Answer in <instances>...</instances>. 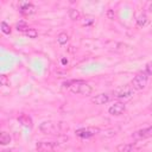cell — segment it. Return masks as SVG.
<instances>
[{
    "instance_id": "cell-14",
    "label": "cell",
    "mask_w": 152,
    "mask_h": 152,
    "mask_svg": "<svg viewBox=\"0 0 152 152\" xmlns=\"http://www.w3.org/2000/svg\"><path fill=\"white\" fill-rule=\"evenodd\" d=\"M57 42H58L59 45H65V44L69 42V36H68V33L61 32V33L57 36Z\"/></svg>"
},
{
    "instance_id": "cell-16",
    "label": "cell",
    "mask_w": 152,
    "mask_h": 152,
    "mask_svg": "<svg viewBox=\"0 0 152 152\" xmlns=\"http://www.w3.org/2000/svg\"><path fill=\"white\" fill-rule=\"evenodd\" d=\"M11 140H12V138L7 132H1V134H0V144L1 145H7L11 142Z\"/></svg>"
},
{
    "instance_id": "cell-5",
    "label": "cell",
    "mask_w": 152,
    "mask_h": 152,
    "mask_svg": "<svg viewBox=\"0 0 152 152\" xmlns=\"http://www.w3.org/2000/svg\"><path fill=\"white\" fill-rule=\"evenodd\" d=\"M18 11L23 15H31V14H34L37 12V7L32 2H27L26 1V2H20Z\"/></svg>"
},
{
    "instance_id": "cell-22",
    "label": "cell",
    "mask_w": 152,
    "mask_h": 152,
    "mask_svg": "<svg viewBox=\"0 0 152 152\" xmlns=\"http://www.w3.org/2000/svg\"><path fill=\"white\" fill-rule=\"evenodd\" d=\"M87 20H84V23H83V25H90V24H93V19L91 18H86Z\"/></svg>"
},
{
    "instance_id": "cell-9",
    "label": "cell",
    "mask_w": 152,
    "mask_h": 152,
    "mask_svg": "<svg viewBox=\"0 0 152 152\" xmlns=\"http://www.w3.org/2000/svg\"><path fill=\"white\" fill-rule=\"evenodd\" d=\"M109 100H110V96L106 93H101V94H97V95L91 97V102L95 103V104H99V106L107 103Z\"/></svg>"
},
{
    "instance_id": "cell-10",
    "label": "cell",
    "mask_w": 152,
    "mask_h": 152,
    "mask_svg": "<svg viewBox=\"0 0 152 152\" xmlns=\"http://www.w3.org/2000/svg\"><path fill=\"white\" fill-rule=\"evenodd\" d=\"M18 121L24 126V127H27V128H31L32 127V119H31V116L30 115H27V114H20L19 116H18Z\"/></svg>"
},
{
    "instance_id": "cell-11",
    "label": "cell",
    "mask_w": 152,
    "mask_h": 152,
    "mask_svg": "<svg viewBox=\"0 0 152 152\" xmlns=\"http://www.w3.org/2000/svg\"><path fill=\"white\" fill-rule=\"evenodd\" d=\"M75 133H76L77 137H80V138H82V139H88V138H90V137L94 135V133H93L91 131L86 129V128H78V129L75 131Z\"/></svg>"
},
{
    "instance_id": "cell-21",
    "label": "cell",
    "mask_w": 152,
    "mask_h": 152,
    "mask_svg": "<svg viewBox=\"0 0 152 152\" xmlns=\"http://www.w3.org/2000/svg\"><path fill=\"white\" fill-rule=\"evenodd\" d=\"M145 72H146L148 76H152V62H148V63L145 65Z\"/></svg>"
},
{
    "instance_id": "cell-6",
    "label": "cell",
    "mask_w": 152,
    "mask_h": 152,
    "mask_svg": "<svg viewBox=\"0 0 152 152\" xmlns=\"http://www.w3.org/2000/svg\"><path fill=\"white\" fill-rule=\"evenodd\" d=\"M151 137H152V126L138 129L132 134V138L135 139V140H144V139H147V138H151Z\"/></svg>"
},
{
    "instance_id": "cell-17",
    "label": "cell",
    "mask_w": 152,
    "mask_h": 152,
    "mask_svg": "<svg viewBox=\"0 0 152 152\" xmlns=\"http://www.w3.org/2000/svg\"><path fill=\"white\" fill-rule=\"evenodd\" d=\"M147 24V17H146V14H140L138 18H137V25L138 26H140V27H142V26H145Z\"/></svg>"
},
{
    "instance_id": "cell-15",
    "label": "cell",
    "mask_w": 152,
    "mask_h": 152,
    "mask_svg": "<svg viewBox=\"0 0 152 152\" xmlns=\"http://www.w3.org/2000/svg\"><path fill=\"white\" fill-rule=\"evenodd\" d=\"M68 15H69V18H70L71 20H78L80 17H81V13H80V11L76 10V8H70V10L68 11Z\"/></svg>"
},
{
    "instance_id": "cell-4",
    "label": "cell",
    "mask_w": 152,
    "mask_h": 152,
    "mask_svg": "<svg viewBox=\"0 0 152 152\" xmlns=\"http://www.w3.org/2000/svg\"><path fill=\"white\" fill-rule=\"evenodd\" d=\"M134 91L135 90L132 86H124V87L114 90V96L116 99H128L134 95Z\"/></svg>"
},
{
    "instance_id": "cell-23",
    "label": "cell",
    "mask_w": 152,
    "mask_h": 152,
    "mask_svg": "<svg viewBox=\"0 0 152 152\" xmlns=\"http://www.w3.org/2000/svg\"><path fill=\"white\" fill-rule=\"evenodd\" d=\"M148 12H151L152 13V2L150 4V6H148Z\"/></svg>"
},
{
    "instance_id": "cell-13",
    "label": "cell",
    "mask_w": 152,
    "mask_h": 152,
    "mask_svg": "<svg viewBox=\"0 0 152 152\" xmlns=\"http://www.w3.org/2000/svg\"><path fill=\"white\" fill-rule=\"evenodd\" d=\"M15 28H17V31H19V32H24V33H26V32L30 30L28 25H27V24H26L24 20L18 21V23L15 24Z\"/></svg>"
},
{
    "instance_id": "cell-12",
    "label": "cell",
    "mask_w": 152,
    "mask_h": 152,
    "mask_svg": "<svg viewBox=\"0 0 152 152\" xmlns=\"http://www.w3.org/2000/svg\"><path fill=\"white\" fill-rule=\"evenodd\" d=\"M118 152H133L134 151V145L133 144H120L116 146Z\"/></svg>"
},
{
    "instance_id": "cell-19",
    "label": "cell",
    "mask_w": 152,
    "mask_h": 152,
    "mask_svg": "<svg viewBox=\"0 0 152 152\" xmlns=\"http://www.w3.org/2000/svg\"><path fill=\"white\" fill-rule=\"evenodd\" d=\"M25 34H26L28 38H32V39H33V38H37V37H38V31H37L36 28H31V27H30V30H28Z\"/></svg>"
},
{
    "instance_id": "cell-18",
    "label": "cell",
    "mask_w": 152,
    "mask_h": 152,
    "mask_svg": "<svg viewBox=\"0 0 152 152\" xmlns=\"http://www.w3.org/2000/svg\"><path fill=\"white\" fill-rule=\"evenodd\" d=\"M0 27H1V31H2L5 34H10V33L12 32V30H11L10 25H8L6 21H1V24H0Z\"/></svg>"
},
{
    "instance_id": "cell-8",
    "label": "cell",
    "mask_w": 152,
    "mask_h": 152,
    "mask_svg": "<svg viewBox=\"0 0 152 152\" xmlns=\"http://www.w3.org/2000/svg\"><path fill=\"white\" fill-rule=\"evenodd\" d=\"M126 110V106H125V103L124 102H115V103H113L109 108H108V113L110 114V115H115V116H118V115H121Z\"/></svg>"
},
{
    "instance_id": "cell-2",
    "label": "cell",
    "mask_w": 152,
    "mask_h": 152,
    "mask_svg": "<svg viewBox=\"0 0 152 152\" xmlns=\"http://www.w3.org/2000/svg\"><path fill=\"white\" fill-rule=\"evenodd\" d=\"M147 81H148V75L145 72V70L139 71L132 80L131 86L134 88V90H142L146 88L147 86Z\"/></svg>"
},
{
    "instance_id": "cell-7",
    "label": "cell",
    "mask_w": 152,
    "mask_h": 152,
    "mask_svg": "<svg viewBox=\"0 0 152 152\" xmlns=\"http://www.w3.org/2000/svg\"><path fill=\"white\" fill-rule=\"evenodd\" d=\"M57 147V144L53 141H38L36 148L38 152H53Z\"/></svg>"
},
{
    "instance_id": "cell-20",
    "label": "cell",
    "mask_w": 152,
    "mask_h": 152,
    "mask_svg": "<svg viewBox=\"0 0 152 152\" xmlns=\"http://www.w3.org/2000/svg\"><path fill=\"white\" fill-rule=\"evenodd\" d=\"M0 83H1V86H5V87L10 86V80L7 78L6 75H1L0 76Z\"/></svg>"
},
{
    "instance_id": "cell-1",
    "label": "cell",
    "mask_w": 152,
    "mask_h": 152,
    "mask_svg": "<svg viewBox=\"0 0 152 152\" xmlns=\"http://www.w3.org/2000/svg\"><path fill=\"white\" fill-rule=\"evenodd\" d=\"M63 87L69 88L72 94H80L83 96H88L93 93V88L84 81L82 80H72V81H66L63 83Z\"/></svg>"
},
{
    "instance_id": "cell-3",
    "label": "cell",
    "mask_w": 152,
    "mask_h": 152,
    "mask_svg": "<svg viewBox=\"0 0 152 152\" xmlns=\"http://www.w3.org/2000/svg\"><path fill=\"white\" fill-rule=\"evenodd\" d=\"M39 129L44 134H59L61 133V124L53 122V121H44L39 125Z\"/></svg>"
}]
</instances>
